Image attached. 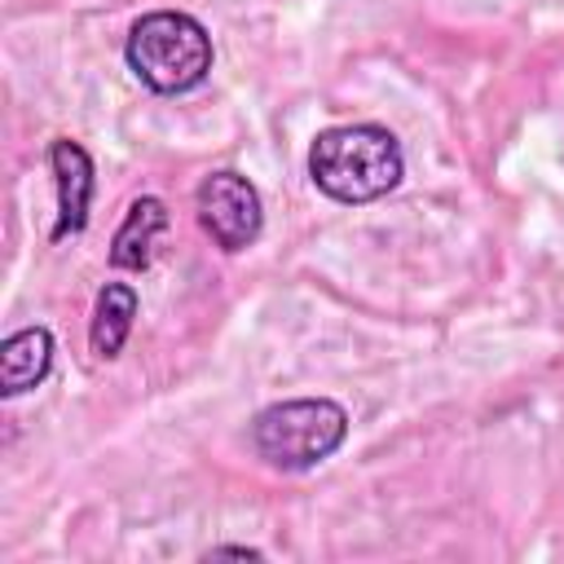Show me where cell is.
Returning <instances> with one entry per match:
<instances>
[{
	"mask_svg": "<svg viewBox=\"0 0 564 564\" xmlns=\"http://www.w3.org/2000/svg\"><path fill=\"white\" fill-rule=\"evenodd\" d=\"M53 370V335L48 326H22L0 344V397H22L40 388Z\"/></svg>",
	"mask_w": 564,
	"mask_h": 564,
	"instance_id": "7",
	"label": "cell"
},
{
	"mask_svg": "<svg viewBox=\"0 0 564 564\" xmlns=\"http://www.w3.org/2000/svg\"><path fill=\"white\" fill-rule=\"evenodd\" d=\"M194 212H198V225L203 234L220 247V251H247L260 229H264V203H260V189L242 176V172H212L198 181V194H194Z\"/></svg>",
	"mask_w": 564,
	"mask_h": 564,
	"instance_id": "4",
	"label": "cell"
},
{
	"mask_svg": "<svg viewBox=\"0 0 564 564\" xmlns=\"http://www.w3.org/2000/svg\"><path fill=\"white\" fill-rule=\"evenodd\" d=\"M207 560H264V551H256V546H212Z\"/></svg>",
	"mask_w": 564,
	"mask_h": 564,
	"instance_id": "9",
	"label": "cell"
},
{
	"mask_svg": "<svg viewBox=\"0 0 564 564\" xmlns=\"http://www.w3.org/2000/svg\"><path fill=\"white\" fill-rule=\"evenodd\" d=\"M348 436V410L330 397H291L251 419V445L269 467L308 471L326 463Z\"/></svg>",
	"mask_w": 564,
	"mask_h": 564,
	"instance_id": "3",
	"label": "cell"
},
{
	"mask_svg": "<svg viewBox=\"0 0 564 564\" xmlns=\"http://www.w3.org/2000/svg\"><path fill=\"white\" fill-rule=\"evenodd\" d=\"M308 176L335 203H375L392 194L405 176L401 141L379 123H339L313 137Z\"/></svg>",
	"mask_w": 564,
	"mask_h": 564,
	"instance_id": "1",
	"label": "cell"
},
{
	"mask_svg": "<svg viewBox=\"0 0 564 564\" xmlns=\"http://www.w3.org/2000/svg\"><path fill=\"white\" fill-rule=\"evenodd\" d=\"M132 317H137V291L128 282H106L97 291V304H93V326H88V344H93V357L101 361H115L132 335Z\"/></svg>",
	"mask_w": 564,
	"mask_h": 564,
	"instance_id": "8",
	"label": "cell"
},
{
	"mask_svg": "<svg viewBox=\"0 0 564 564\" xmlns=\"http://www.w3.org/2000/svg\"><path fill=\"white\" fill-rule=\"evenodd\" d=\"M163 234H167V203L154 198V194L132 198L123 225L110 238V264L128 269V273H145L154 264V247H159Z\"/></svg>",
	"mask_w": 564,
	"mask_h": 564,
	"instance_id": "6",
	"label": "cell"
},
{
	"mask_svg": "<svg viewBox=\"0 0 564 564\" xmlns=\"http://www.w3.org/2000/svg\"><path fill=\"white\" fill-rule=\"evenodd\" d=\"M48 167H53V185H57V225H53V242L75 238L88 225V203H93V159L79 141L57 137L48 145Z\"/></svg>",
	"mask_w": 564,
	"mask_h": 564,
	"instance_id": "5",
	"label": "cell"
},
{
	"mask_svg": "<svg viewBox=\"0 0 564 564\" xmlns=\"http://www.w3.org/2000/svg\"><path fill=\"white\" fill-rule=\"evenodd\" d=\"M128 70L163 97L189 93L207 79L212 70V35L198 18L181 13V9H154L145 18H137V26L128 31L123 44Z\"/></svg>",
	"mask_w": 564,
	"mask_h": 564,
	"instance_id": "2",
	"label": "cell"
}]
</instances>
